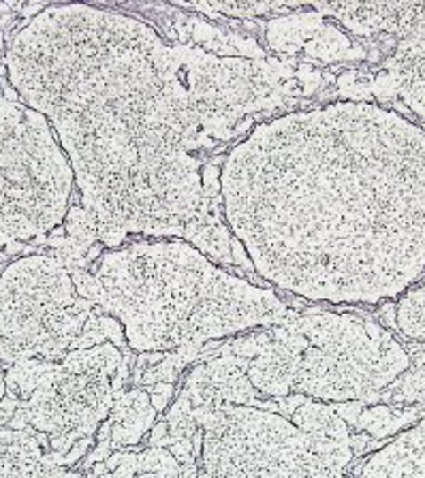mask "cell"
<instances>
[{"mask_svg":"<svg viewBox=\"0 0 425 478\" xmlns=\"http://www.w3.org/2000/svg\"><path fill=\"white\" fill-rule=\"evenodd\" d=\"M7 80L67 154L79 190L58 256L184 239L221 267L253 269L222 216L214 156L259 115L293 105L317 73L271 58L169 43L122 11L47 4L11 37Z\"/></svg>","mask_w":425,"mask_h":478,"instance_id":"6da1fadb","label":"cell"},{"mask_svg":"<svg viewBox=\"0 0 425 478\" xmlns=\"http://www.w3.org/2000/svg\"><path fill=\"white\" fill-rule=\"evenodd\" d=\"M222 216L267 284L374 306L425 273V130L370 101L254 124L221 164Z\"/></svg>","mask_w":425,"mask_h":478,"instance_id":"7a4b0ae2","label":"cell"},{"mask_svg":"<svg viewBox=\"0 0 425 478\" xmlns=\"http://www.w3.org/2000/svg\"><path fill=\"white\" fill-rule=\"evenodd\" d=\"M71 276L84 299L116 318L139 355L188 353L205 361V346L282 325L296 310L184 239L129 241Z\"/></svg>","mask_w":425,"mask_h":478,"instance_id":"3957f363","label":"cell"},{"mask_svg":"<svg viewBox=\"0 0 425 478\" xmlns=\"http://www.w3.org/2000/svg\"><path fill=\"white\" fill-rule=\"evenodd\" d=\"M201 432L197 478H355V433L327 436L291 421L280 399L254 404L173 402Z\"/></svg>","mask_w":425,"mask_h":478,"instance_id":"277c9868","label":"cell"},{"mask_svg":"<svg viewBox=\"0 0 425 478\" xmlns=\"http://www.w3.org/2000/svg\"><path fill=\"white\" fill-rule=\"evenodd\" d=\"M75 173L50 122L0 88V248L43 239L67 222Z\"/></svg>","mask_w":425,"mask_h":478,"instance_id":"5b68a950","label":"cell"},{"mask_svg":"<svg viewBox=\"0 0 425 478\" xmlns=\"http://www.w3.org/2000/svg\"><path fill=\"white\" fill-rule=\"evenodd\" d=\"M293 323L306 335L293 395L323 404H376L412 365L396 335L362 312L297 310Z\"/></svg>","mask_w":425,"mask_h":478,"instance_id":"8992f818","label":"cell"},{"mask_svg":"<svg viewBox=\"0 0 425 478\" xmlns=\"http://www.w3.org/2000/svg\"><path fill=\"white\" fill-rule=\"evenodd\" d=\"M96 312L58 255L15 258L0 272V361H58L84 348V331Z\"/></svg>","mask_w":425,"mask_h":478,"instance_id":"52a82bcc","label":"cell"},{"mask_svg":"<svg viewBox=\"0 0 425 478\" xmlns=\"http://www.w3.org/2000/svg\"><path fill=\"white\" fill-rule=\"evenodd\" d=\"M122 348L105 342L43 361L39 382L7 427L47 438L52 453L67 455L84 438H95L129 382Z\"/></svg>","mask_w":425,"mask_h":478,"instance_id":"ba28073f","label":"cell"},{"mask_svg":"<svg viewBox=\"0 0 425 478\" xmlns=\"http://www.w3.org/2000/svg\"><path fill=\"white\" fill-rule=\"evenodd\" d=\"M312 9L357 37L425 38V3H317Z\"/></svg>","mask_w":425,"mask_h":478,"instance_id":"9c48e42d","label":"cell"},{"mask_svg":"<svg viewBox=\"0 0 425 478\" xmlns=\"http://www.w3.org/2000/svg\"><path fill=\"white\" fill-rule=\"evenodd\" d=\"M0 478H81L32 430L0 427Z\"/></svg>","mask_w":425,"mask_h":478,"instance_id":"30bf717a","label":"cell"},{"mask_svg":"<svg viewBox=\"0 0 425 478\" xmlns=\"http://www.w3.org/2000/svg\"><path fill=\"white\" fill-rule=\"evenodd\" d=\"M355 478H425V408L415 425L359 461Z\"/></svg>","mask_w":425,"mask_h":478,"instance_id":"8fae6325","label":"cell"},{"mask_svg":"<svg viewBox=\"0 0 425 478\" xmlns=\"http://www.w3.org/2000/svg\"><path fill=\"white\" fill-rule=\"evenodd\" d=\"M385 69L376 75L370 95L385 103V107L402 98L408 112L425 122V60H391Z\"/></svg>","mask_w":425,"mask_h":478,"instance_id":"7c38bea8","label":"cell"},{"mask_svg":"<svg viewBox=\"0 0 425 478\" xmlns=\"http://www.w3.org/2000/svg\"><path fill=\"white\" fill-rule=\"evenodd\" d=\"M156 415L154 406L150 402V393L133 389L116 398L112 415H109V425H112V449L122 447H138L146 432L152 430Z\"/></svg>","mask_w":425,"mask_h":478,"instance_id":"4fadbf2b","label":"cell"},{"mask_svg":"<svg viewBox=\"0 0 425 478\" xmlns=\"http://www.w3.org/2000/svg\"><path fill=\"white\" fill-rule=\"evenodd\" d=\"M423 406H406V408H396L387 404H372L362 410L357 416L355 427L362 433H368L374 440H387V438L397 436L400 432L415 425L421 416Z\"/></svg>","mask_w":425,"mask_h":478,"instance_id":"5bb4252c","label":"cell"},{"mask_svg":"<svg viewBox=\"0 0 425 478\" xmlns=\"http://www.w3.org/2000/svg\"><path fill=\"white\" fill-rule=\"evenodd\" d=\"M304 52H306L308 56L327 60V63H331V60L366 58V49L355 46L345 32L336 30L334 26L327 24V21L317 30V35L304 46Z\"/></svg>","mask_w":425,"mask_h":478,"instance_id":"9a60e30c","label":"cell"},{"mask_svg":"<svg viewBox=\"0 0 425 478\" xmlns=\"http://www.w3.org/2000/svg\"><path fill=\"white\" fill-rule=\"evenodd\" d=\"M396 329L402 338L425 344V282L400 297L396 306Z\"/></svg>","mask_w":425,"mask_h":478,"instance_id":"2e32d148","label":"cell"},{"mask_svg":"<svg viewBox=\"0 0 425 478\" xmlns=\"http://www.w3.org/2000/svg\"><path fill=\"white\" fill-rule=\"evenodd\" d=\"M380 402L387 406H423L425 404V365H415L396 378L380 393Z\"/></svg>","mask_w":425,"mask_h":478,"instance_id":"e0dca14e","label":"cell"},{"mask_svg":"<svg viewBox=\"0 0 425 478\" xmlns=\"http://www.w3.org/2000/svg\"><path fill=\"white\" fill-rule=\"evenodd\" d=\"M148 389H150V402H152V406H154V410L165 412L167 406H169V399L173 398L176 387H173L171 382H156Z\"/></svg>","mask_w":425,"mask_h":478,"instance_id":"ac0fdd59","label":"cell"},{"mask_svg":"<svg viewBox=\"0 0 425 478\" xmlns=\"http://www.w3.org/2000/svg\"><path fill=\"white\" fill-rule=\"evenodd\" d=\"M92 442H95V438H84V440H79L78 444H75V447L71 449L67 455H64V465H69L71 468V465L78 464L79 459H84V455L88 453Z\"/></svg>","mask_w":425,"mask_h":478,"instance_id":"d6986e66","label":"cell"},{"mask_svg":"<svg viewBox=\"0 0 425 478\" xmlns=\"http://www.w3.org/2000/svg\"><path fill=\"white\" fill-rule=\"evenodd\" d=\"M135 478H179L178 472H139Z\"/></svg>","mask_w":425,"mask_h":478,"instance_id":"ffe728a7","label":"cell"},{"mask_svg":"<svg viewBox=\"0 0 425 478\" xmlns=\"http://www.w3.org/2000/svg\"><path fill=\"white\" fill-rule=\"evenodd\" d=\"M4 398H7V372L0 367V402H3Z\"/></svg>","mask_w":425,"mask_h":478,"instance_id":"44dd1931","label":"cell"},{"mask_svg":"<svg viewBox=\"0 0 425 478\" xmlns=\"http://www.w3.org/2000/svg\"><path fill=\"white\" fill-rule=\"evenodd\" d=\"M417 365H425V353H421L417 356Z\"/></svg>","mask_w":425,"mask_h":478,"instance_id":"7402d4cb","label":"cell"},{"mask_svg":"<svg viewBox=\"0 0 425 478\" xmlns=\"http://www.w3.org/2000/svg\"><path fill=\"white\" fill-rule=\"evenodd\" d=\"M99 478H113V474H112V472H107V474H103V476H99Z\"/></svg>","mask_w":425,"mask_h":478,"instance_id":"603a6c76","label":"cell"}]
</instances>
